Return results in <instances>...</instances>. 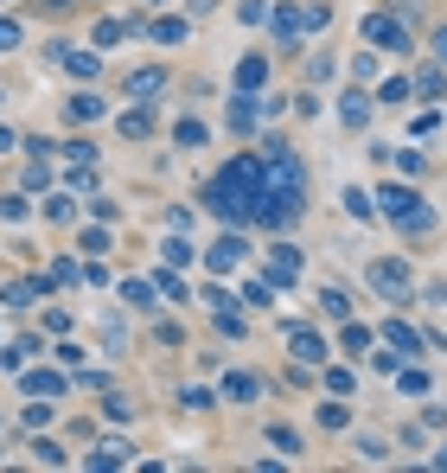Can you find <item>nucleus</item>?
I'll return each mask as SVG.
<instances>
[{
  "label": "nucleus",
  "instance_id": "nucleus-1",
  "mask_svg": "<svg viewBox=\"0 0 447 473\" xmlns=\"http://www.w3.org/2000/svg\"><path fill=\"white\" fill-rule=\"evenodd\" d=\"M262 186H269V173H262V160H231L217 179H211V192H205V205L217 212V218H231V224H250L256 212H262Z\"/></svg>",
  "mask_w": 447,
  "mask_h": 473
},
{
  "label": "nucleus",
  "instance_id": "nucleus-2",
  "mask_svg": "<svg viewBox=\"0 0 447 473\" xmlns=\"http://www.w3.org/2000/svg\"><path fill=\"white\" fill-rule=\"evenodd\" d=\"M378 198H384V212L403 218L409 231H428V212H422V198H415L409 186H378Z\"/></svg>",
  "mask_w": 447,
  "mask_h": 473
},
{
  "label": "nucleus",
  "instance_id": "nucleus-3",
  "mask_svg": "<svg viewBox=\"0 0 447 473\" xmlns=\"http://www.w3.org/2000/svg\"><path fill=\"white\" fill-rule=\"evenodd\" d=\"M364 39H370V51H409V32H403V20H390V14H370V20H364Z\"/></svg>",
  "mask_w": 447,
  "mask_h": 473
},
{
  "label": "nucleus",
  "instance_id": "nucleus-4",
  "mask_svg": "<svg viewBox=\"0 0 447 473\" xmlns=\"http://www.w3.org/2000/svg\"><path fill=\"white\" fill-rule=\"evenodd\" d=\"M370 288H384L390 301H415V295H409V276H403V262H370Z\"/></svg>",
  "mask_w": 447,
  "mask_h": 473
},
{
  "label": "nucleus",
  "instance_id": "nucleus-5",
  "mask_svg": "<svg viewBox=\"0 0 447 473\" xmlns=\"http://www.w3.org/2000/svg\"><path fill=\"white\" fill-rule=\"evenodd\" d=\"M160 90H167V71H134V77H128V96H134V103H154Z\"/></svg>",
  "mask_w": 447,
  "mask_h": 473
},
{
  "label": "nucleus",
  "instance_id": "nucleus-6",
  "mask_svg": "<svg viewBox=\"0 0 447 473\" xmlns=\"http://www.w3.org/2000/svg\"><path fill=\"white\" fill-rule=\"evenodd\" d=\"M301 276V256H294L287 243H275V256H269V282H294Z\"/></svg>",
  "mask_w": 447,
  "mask_h": 473
},
{
  "label": "nucleus",
  "instance_id": "nucleus-7",
  "mask_svg": "<svg viewBox=\"0 0 447 473\" xmlns=\"http://www.w3.org/2000/svg\"><path fill=\"white\" fill-rule=\"evenodd\" d=\"M339 115H345V128H364V122H370V96H364V90H345V96H339Z\"/></svg>",
  "mask_w": 447,
  "mask_h": 473
},
{
  "label": "nucleus",
  "instance_id": "nucleus-8",
  "mask_svg": "<svg viewBox=\"0 0 447 473\" xmlns=\"http://www.w3.org/2000/svg\"><path fill=\"white\" fill-rule=\"evenodd\" d=\"M243 262V237H224V243H211V268L224 276V268H237Z\"/></svg>",
  "mask_w": 447,
  "mask_h": 473
},
{
  "label": "nucleus",
  "instance_id": "nucleus-9",
  "mask_svg": "<svg viewBox=\"0 0 447 473\" xmlns=\"http://www.w3.org/2000/svg\"><path fill=\"white\" fill-rule=\"evenodd\" d=\"M256 390H262V384H256L250 371H231V377H224V396H231V403H256Z\"/></svg>",
  "mask_w": 447,
  "mask_h": 473
},
{
  "label": "nucleus",
  "instance_id": "nucleus-10",
  "mask_svg": "<svg viewBox=\"0 0 447 473\" xmlns=\"http://www.w3.org/2000/svg\"><path fill=\"white\" fill-rule=\"evenodd\" d=\"M415 96H428V103H441V96H447V77L434 71V64H422V71H415Z\"/></svg>",
  "mask_w": 447,
  "mask_h": 473
},
{
  "label": "nucleus",
  "instance_id": "nucleus-11",
  "mask_svg": "<svg viewBox=\"0 0 447 473\" xmlns=\"http://www.w3.org/2000/svg\"><path fill=\"white\" fill-rule=\"evenodd\" d=\"M262 77H269V64H262V58H243V64H237V90H243V96L262 90Z\"/></svg>",
  "mask_w": 447,
  "mask_h": 473
},
{
  "label": "nucleus",
  "instance_id": "nucleus-12",
  "mask_svg": "<svg viewBox=\"0 0 447 473\" xmlns=\"http://www.w3.org/2000/svg\"><path fill=\"white\" fill-rule=\"evenodd\" d=\"M384 340H390V346H397V352H409V359H415V352H422V340H415V332H409V326H403V320H390V326H384Z\"/></svg>",
  "mask_w": 447,
  "mask_h": 473
},
{
  "label": "nucleus",
  "instance_id": "nucleus-13",
  "mask_svg": "<svg viewBox=\"0 0 447 473\" xmlns=\"http://www.w3.org/2000/svg\"><path fill=\"white\" fill-rule=\"evenodd\" d=\"M294 359H326V340L320 332H294Z\"/></svg>",
  "mask_w": 447,
  "mask_h": 473
},
{
  "label": "nucleus",
  "instance_id": "nucleus-14",
  "mask_svg": "<svg viewBox=\"0 0 447 473\" xmlns=\"http://www.w3.org/2000/svg\"><path fill=\"white\" fill-rule=\"evenodd\" d=\"M147 128H154V115H147V109H128V115H122V134H128V141H141Z\"/></svg>",
  "mask_w": 447,
  "mask_h": 473
},
{
  "label": "nucleus",
  "instance_id": "nucleus-15",
  "mask_svg": "<svg viewBox=\"0 0 447 473\" xmlns=\"http://www.w3.org/2000/svg\"><path fill=\"white\" fill-rule=\"evenodd\" d=\"M186 39V20H154V45H179Z\"/></svg>",
  "mask_w": 447,
  "mask_h": 473
},
{
  "label": "nucleus",
  "instance_id": "nucleus-16",
  "mask_svg": "<svg viewBox=\"0 0 447 473\" xmlns=\"http://www.w3.org/2000/svg\"><path fill=\"white\" fill-rule=\"evenodd\" d=\"M320 307H326V320H351V301H345L339 288H326V295H320Z\"/></svg>",
  "mask_w": 447,
  "mask_h": 473
},
{
  "label": "nucleus",
  "instance_id": "nucleus-17",
  "mask_svg": "<svg viewBox=\"0 0 447 473\" xmlns=\"http://www.w3.org/2000/svg\"><path fill=\"white\" fill-rule=\"evenodd\" d=\"M26 390H32V396H58L64 377H58V371H39V377H26Z\"/></svg>",
  "mask_w": 447,
  "mask_h": 473
},
{
  "label": "nucleus",
  "instance_id": "nucleus-18",
  "mask_svg": "<svg viewBox=\"0 0 447 473\" xmlns=\"http://www.w3.org/2000/svg\"><path fill=\"white\" fill-rule=\"evenodd\" d=\"M96 115H103L96 96H70V122H96Z\"/></svg>",
  "mask_w": 447,
  "mask_h": 473
},
{
  "label": "nucleus",
  "instance_id": "nucleus-19",
  "mask_svg": "<svg viewBox=\"0 0 447 473\" xmlns=\"http://www.w3.org/2000/svg\"><path fill=\"white\" fill-rule=\"evenodd\" d=\"M122 39H128V20H103L96 26V45H122Z\"/></svg>",
  "mask_w": 447,
  "mask_h": 473
},
{
  "label": "nucleus",
  "instance_id": "nucleus-20",
  "mask_svg": "<svg viewBox=\"0 0 447 473\" xmlns=\"http://www.w3.org/2000/svg\"><path fill=\"white\" fill-rule=\"evenodd\" d=\"M403 96H409L403 77H384V84H378V103H403Z\"/></svg>",
  "mask_w": 447,
  "mask_h": 473
},
{
  "label": "nucleus",
  "instance_id": "nucleus-21",
  "mask_svg": "<svg viewBox=\"0 0 447 473\" xmlns=\"http://www.w3.org/2000/svg\"><path fill=\"white\" fill-rule=\"evenodd\" d=\"M64 64H70L78 77H90V71H96V58H90V51H64Z\"/></svg>",
  "mask_w": 447,
  "mask_h": 473
},
{
  "label": "nucleus",
  "instance_id": "nucleus-22",
  "mask_svg": "<svg viewBox=\"0 0 447 473\" xmlns=\"http://www.w3.org/2000/svg\"><path fill=\"white\" fill-rule=\"evenodd\" d=\"M160 256L179 268V262H192V243H173V237H167V243H160Z\"/></svg>",
  "mask_w": 447,
  "mask_h": 473
},
{
  "label": "nucleus",
  "instance_id": "nucleus-23",
  "mask_svg": "<svg viewBox=\"0 0 447 473\" xmlns=\"http://www.w3.org/2000/svg\"><path fill=\"white\" fill-rule=\"evenodd\" d=\"M20 45V20H0V51H14Z\"/></svg>",
  "mask_w": 447,
  "mask_h": 473
},
{
  "label": "nucleus",
  "instance_id": "nucleus-24",
  "mask_svg": "<svg viewBox=\"0 0 447 473\" xmlns=\"http://www.w3.org/2000/svg\"><path fill=\"white\" fill-rule=\"evenodd\" d=\"M434 51H441V64H447V26H441V32H434Z\"/></svg>",
  "mask_w": 447,
  "mask_h": 473
},
{
  "label": "nucleus",
  "instance_id": "nucleus-25",
  "mask_svg": "<svg viewBox=\"0 0 447 473\" xmlns=\"http://www.w3.org/2000/svg\"><path fill=\"white\" fill-rule=\"evenodd\" d=\"M441 460H447V448H441Z\"/></svg>",
  "mask_w": 447,
  "mask_h": 473
}]
</instances>
